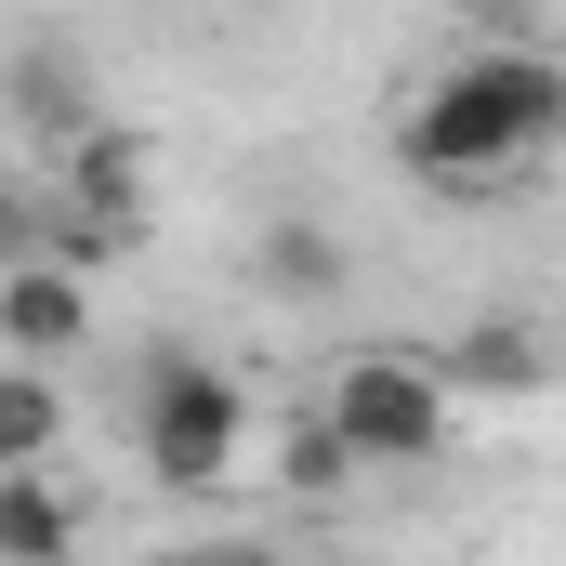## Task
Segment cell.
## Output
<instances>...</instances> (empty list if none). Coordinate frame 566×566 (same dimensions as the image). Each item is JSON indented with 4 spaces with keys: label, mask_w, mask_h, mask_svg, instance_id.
Masks as SVG:
<instances>
[{
    "label": "cell",
    "mask_w": 566,
    "mask_h": 566,
    "mask_svg": "<svg viewBox=\"0 0 566 566\" xmlns=\"http://www.w3.org/2000/svg\"><path fill=\"white\" fill-rule=\"evenodd\" d=\"M53 211H80L106 251H145V158H133V133L93 119V133L66 145V158H53Z\"/></svg>",
    "instance_id": "4"
},
{
    "label": "cell",
    "mask_w": 566,
    "mask_h": 566,
    "mask_svg": "<svg viewBox=\"0 0 566 566\" xmlns=\"http://www.w3.org/2000/svg\"><path fill=\"white\" fill-rule=\"evenodd\" d=\"M434 369H448V396H541L554 382V343L514 329V316H474L461 343H434Z\"/></svg>",
    "instance_id": "7"
},
{
    "label": "cell",
    "mask_w": 566,
    "mask_h": 566,
    "mask_svg": "<svg viewBox=\"0 0 566 566\" xmlns=\"http://www.w3.org/2000/svg\"><path fill=\"white\" fill-rule=\"evenodd\" d=\"M554 145H566V66L541 40H488V53H461L422 106H409L396 158H409L422 185H514V171H541Z\"/></svg>",
    "instance_id": "1"
},
{
    "label": "cell",
    "mask_w": 566,
    "mask_h": 566,
    "mask_svg": "<svg viewBox=\"0 0 566 566\" xmlns=\"http://www.w3.org/2000/svg\"><path fill=\"white\" fill-rule=\"evenodd\" d=\"M277 474H290V488H303V501H329V488L356 474V448H343V434H329V422H316V409H303V422H290V448H277Z\"/></svg>",
    "instance_id": "11"
},
{
    "label": "cell",
    "mask_w": 566,
    "mask_h": 566,
    "mask_svg": "<svg viewBox=\"0 0 566 566\" xmlns=\"http://www.w3.org/2000/svg\"><path fill=\"white\" fill-rule=\"evenodd\" d=\"M53 238V198H27V185H0V264H27Z\"/></svg>",
    "instance_id": "12"
},
{
    "label": "cell",
    "mask_w": 566,
    "mask_h": 566,
    "mask_svg": "<svg viewBox=\"0 0 566 566\" xmlns=\"http://www.w3.org/2000/svg\"><path fill=\"white\" fill-rule=\"evenodd\" d=\"M80 554V514L53 474H0V566H66Z\"/></svg>",
    "instance_id": "8"
},
{
    "label": "cell",
    "mask_w": 566,
    "mask_h": 566,
    "mask_svg": "<svg viewBox=\"0 0 566 566\" xmlns=\"http://www.w3.org/2000/svg\"><path fill=\"white\" fill-rule=\"evenodd\" d=\"M53 448H66V396H53V369L13 356V369H0V474H40Z\"/></svg>",
    "instance_id": "9"
},
{
    "label": "cell",
    "mask_w": 566,
    "mask_h": 566,
    "mask_svg": "<svg viewBox=\"0 0 566 566\" xmlns=\"http://www.w3.org/2000/svg\"><path fill=\"white\" fill-rule=\"evenodd\" d=\"M0 119L40 133L53 158H66V145L93 133V80H80V53H66V40H27V53L0 66Z\"/></svg>",
    "instance_id": "6"
},
{
    "label": "cell",
    "mask_w": 566,
    "mask_h": 566,
    "mask_svg": "<svg viewBox=\"0 0 566 566\" xmlns=\"http://www.w3.org/2000/svg\"><path fill=\"white\" fill-rule=\"evenodd\" d=\"M0 343L40 369V356H80L93 343V277H66V264H0Z\"/></svg>",
    "instance_id": "5"
},
{
    "label": "cell",
    "mask_w": 566,
    "mask_h": 566,
    "mask_svg": "<svg viewBox=\"0 0 566 566\" xmlns=\"http://www.w3.org/2000/svg\"><path fill=\"white\" fill-rule=\"evenodd\" d=\"M461 13H474L488 40H527V27H541V0H461Z\"/></svg>",
    "instance_id": "13"
},
{
    "label": "cell",
    "mask_w": 566,
    "mask_h": 566,
    "mask_svg": "<svg viewBox=\"0 0 566 566\" xmlns=\"http://www.w3.org/2000/svg\"><path fill=\"white\" fill-rule=\"evenodd\" d=\"M264 290L277 303H329L343 290V238L329 224H264Z\"/></svg>",
    "instance_id": "10"
},
{
    "label": "cell",
    "mask_w": 566,
    "mask_h": 566,
    "mask_svg": "<svg viewBox=\"0 0 566 566\" xmlns=\"http://www.w3.org/2000/svg\"><path fill=\"white\" fill-rule=\"evenodd\" d=\"M133 448H145V474H158L171 501H211V488L251 461V396H238L211 356L145 343V369H133Z\"/></svg>",
    "instance_id": "2"
},
{
    "label": "cell",
    "mask_w": 566,
    "mask_h": 566,
    "mask_svg": "<svg viewBox=\"0 0 566 566\" xmlns=\"http://www.w3.org/2000/svg\"><path fill=\"white\" fill-rule=\"evenodd\" d=\"M316 422L356 448V474L369 461H434L448 448V369H434L422 343H356L343 369H329V409Z\"/></svg>",
    "instance_id": "3"
}]
</instances>
